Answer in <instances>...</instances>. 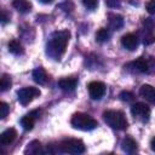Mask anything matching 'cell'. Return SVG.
<instances>
[{"label": "cell", "mask_w": 155, "mask_h": 155, "mask_svg": "<svg viewBox=\"0 0 155 155\" xmlns=\"http://www.w3.org/2000/svg\"><path fill=\"white\" fill-rule=\"evenodd\" d=\"M103 119L111 128L115 130H125L128 126L125 114L120 110H105L103 113Z\"/></svg>", "instance_id": "2"}, {"label": "cell", "mask_w": 155, "mask_h": 155, "mask_svg": "<svg viewBox=\"0 0 155 155\" xmlns=\"http://www.w3.org/2000/svg\"><path fill=\"white\" fill-rule=\"evenodd\" d=\"M12 6L21 13H28L31 10V4L28 0H13Z\"/></svg>", "instance_id": "16"}, {"label": "cell", "mask_w": 155, "mask_h": 155, "mask_svg": "<svg viewBox=\"0 0 155 155\" xmlns=\"http://www.w3.org/2000/svg\"><path fill=\"white\" fill-rule=\"evenodd\" d=\"M11 85H12V81H11L10 75L4 74V75L1 76V80H0V91H1V92L7 91V90L11 87Z\"/></svg>", "instance_id": "21"}, {"label": "cell", "mask_w": 155, "mask_h": 155, "mask_svg": "<svg viewBox=\"0 0 155 155\" xmlns=\"http://www.w3.org/2000/svg\"><path fill=\"white\" fill-rule=\"evenodd\" d=\"M147 11L150 15H155V0H150L147 4Z\"/></svg>", "instance_id": "28"}, {"label": "cell", "mask_w": 155, "mask_h": 155, "mask_svg": "<svg viewBox=\"0 0 155 155\" xmlns=\"http://www.w3.org/2000/svg\"><path fill=\"white\" fill-rule=\"evenodd\" d=\"M82 4L88 10H94L98 6V0H82Z\"/></svg>", "instance_id": "25"}, {"label": "cell", "mask_w": 155, "mask_h": 155, "mask_svg": "<svg viewBox=\"0 0 155 155\" xmlns=\"http://www.w3.org/2000/svg\"><path fill=\"white\" fill-rule=\"evenodd\" d=\"M47 74H46V71H45V69L44 68H41V67H39V68H36V69H34L33 70V80L36 82V84H39V85H45L46 82H47Z\"/></svg>", "instance_id": "14"}, {"label": "cell", "mask_w": 155, "mask_h": 155, "mask_svg": "<svg viewBox=\"0 0 155 155\" xmlns=\"http://www.w3.org/2000/svg\"><path fill=\"white\" fill-rule=\"evenodd\" d=\"M128 67H131L133 71L149 74V73H153L155 70V58L154 57H149V58L139 57L136 61L131 62L128 64Z\"/></svg>", "instance_id": "5"}, {"label": "cell", "mask_w": 155, "mask_h": 155, "mask_svg": "<svg viewBox=\"0 0 155 155\" xmlns=\"http://www.w3.org/2000/svg\"><path fill=\"white\" fill-rule=\"evenodd\" d=\"M78 85V80L73 79V78H65V79H61L58 81V86L61 90L65 91V92H71L75 90Z\"/></svg>", "instance_id": "11"}, {"label": "cell", "mask_w": 155, "mask_h": 155, "mask_svg": "<svg viewBox=\"0 0 155 155\" xmlns=\"http://www.w3.org/2000/svg\"><path fill=\"white\" fill-rule=\"evenodd\" d=\"M121 149L127 154H132L137 150V143L133 138L126 137V138H124V140L121 143Z\"/></svg>", "instance_id": "15"}, {"label": "cell", "mask_w": 155, "mask_h": 155, "mask_svg": "<svg viewBox=\"0 0 155 155\" xmlns=\"http://www.w3.org/2000/svg\"><path fill=\"white\" fill-rule=\"evenodd\" d=\"M16 136H17V132H16L15 128H7V130H5L1 133V136H0V144L1 145L11 144L16 139Z\"/></svg>", "instance_id": "12"}, {"label": "cell", "mask_w": 155, "mask_h": 155, "mask_svg": "<svg viewBox=\"0 0 155 155\" xmlns=\"http://www.w3.org/2000/svg\"><path fill=\"white\" fill-rule=\"evenodd\" d=\"M8 19H10V17L7 16L6 11H2V16H1V22H2V24H5L6 22H8Z\"/></svg>", "instance_id": "29"}, {"label": "cell", "mask_w": 155, "mask_h": 155, "mask_svg": "<svg viewBox=\"0 0 155 155\" xmlns=\"http://www.w3.org/2000/svg\"><path fill=\"white\" fill-rule=\"evenodd\" d=\"M25 154H30V155H35V154H40L42 153V148L39 140H33L27 145V149L24 150Z\"/></svg>", "instance_id": "18"}, {"label": "cell", "mask_w": 155, "mask_h": 155, "mask_svg": "<svg viewBox=\"0 0 155 155\" xmlns=\"http://www.w3.org/2000/svg\"><path fill=\"white\" fill-rule=\"evenodd\" d=\"M35 114H36V111H33V113L27 114V115H24V116L22 117L21 125H22V127H23L25 131L33 130V127H34V125H35V120H36Z\"/></svg>", "instance_id": "13"}, {"label": "cell", "mask_w": 155, "mask_h": 155, "mask_svg": "<svg viewBox=\"0 0 155 155\" xmlns=\"http://www.w3.org/2000/svg\"><path fill=\"white\" fill-rule=\"evenodd\" d=\"M42 4H50V2H52L53 0H40Z\"/></svg>", "instance_id": "31"}, {"label": "cell", "mask_w": 155, "mask_h": 155, "mask_svg": "<svg viewBox=\"0 0 155 155\" xmlns=\"http://www.w3.org/2000/svg\"><path fill=\"white\" fill-rule=\"evenodd\" d=\"M105 4L110 8H116L121 6V0H105Z\"/></svg>", "instance_id": "27"}, {"label": "cell", "mask_w": 155, "mask_h": 155, "mask_svg": "<svg viewBox=\"0 0 155 155\" xmlns=\"http://www.w3.org/2000/svg\"><path fill=\"white\" fill-rule=\"evenodd\" d=\"M155 41V35L153 34V31H147L145 35L143 36V44L144 45H151Z\"/></svg>", "instance_id": "23"}, {"label": "cell", "mask_w": 155, "mask_h": 155, "mask_svg": "<svg viewBox=\"0 0 155 155\" xmlns=\"http://www.w3.org/2000/svg\"><path fill=\"white\" fill-rule=\"evenodd\" d=\"M143 24H144L145 29L149 30V31H153V30L155 29V22H154L151 18H145L144 22H143Z\"/></svg>", "instance_id": "26"}, {"label": "cell", "mask_w": 155, "mask_h": 155, "mask_svg": "<svg viewBox=\"0 0 155 155\" xmlns=\"http://www.w3.org/2000/svg\"><path fill=\"white\" fill-rule=\"evenodd\" d=\"M139 94L149 103L155 104V87H153L151 85H142V87L139 88Z\"/></svg>", "instance_id": "10"}, {"label": "cell", "mask_w": 155, "mask_h": 155, "mask_svg": "<svg viewBox=\"0 0 155 155\" xmlns=\"http://www.w3.org/2000/svg\"><path fill=\"white\" fill-rule=\"evenodd\" d=\"M58 150L65 154H82L85 151L84 142L75 138H68L59 143Z\"/></svg>", "instance_id": "4"}, {"label": "cell", "mask_w": 155, "mask_h": 155, "mask_svg": "<svg viewBox=\"0 0 155 155\" xmlns=\"http://www.w3.org/2000/svg\"><path fill=\"white\" fill-rule=\"evenodd\" d=\"M69 38H70V31L69 30H59V31H54L47 45H46V53L56 59V61H59L61 57L64 54L65 52V47H67V44L69 41Z\"/></svg>", "instance_id": "1"}, {"label": "cell", "mask_w": 155, "mask_h": 155, "mask_svg": "<svg viewBox=\"0 0 155 155\" xmlns=\"http://www.w3.org/2000/svg\"><path fill=\"white\" fill-rule=\"evenodd\" d=\"M90 97L94 101L101 99L104 94H105V85L101 81H91L87 86Z\"/></svg>", "instance_id": "8"}, {"label": "cell", "mask_w": 155, "mask_h": 155, "mask_svg": "<svg viewBox=\"0 0 155 155\" xmlns=\"http://www.w3.org/2000/svg\"><path fill=\"white\" fill-rule=\"evenodd\" d=\"M70 124L74 128L81 130V131H91L94 130L98 126V122L90 115L84 114V113H76L73 115Z\"/></svg>", "instance_id": "3"}, {"label": "cell", "mask_w": 155, "mask_h": 155, "mask_svg": "<svg viewBox=\"0 0 155 155\" xmlns=\"http://www.w3.org/2000/svg\"><path fill=\"white\" fill-rule=\"evenodd\" d=\"M119 97H120V99H121L122 102H127V103L134 101V94H133L132 92H130V91H122Z\"/></svg>", "instance_id": "22"}, {"label": "cell", "mask_w": 155, "mask_h": 155, "mask_svg": "<svg viewBox=\"0 0 155 155\" xmlns=\"http://www.w3.org/2000/svg\"><path fill=\"white\" fill-rule=\"evenodd\" d=\"M121 45L128 51H134L137 45H138V39L134 34H131V33L125 34L121 38Z\"/></svg>", "instance_id": "9"}, {"label": "cell", "mask_w": 155, "mask_h": 155, "mask_svg": "<svg viewBox=\"0 0 155 155\" xmlns=\"http://www.w3.org/2000/svg\"><path fill=\"white\" fill-rule=\"evenodd\" d=\"M39 96H40V90L36 88V87H33V86L23 87V88H21V90L17 92L18 102H19L22 105L29 104L34 98H36V97H39Z\"/></svg>", "instance_id": "6"}, {"label": "cell", "mask_w": 155, "mask_h": 155, "mask_svg": "<svg viewBox=\"0 0 155 155\" xmlns=\"http://www.w3.org/2000/svg\"><path fill=\"white\" fill-rule=\"evenodd\" d=\"M131 114L133 117L140 120V121H148L150 117V108L145 103H134L131 107Z\"/></svg>", "instance_id": "7"}, {"label": "cell", "mask_w": 155, "mask_h": 155, "mask_svg": "<svg viewBox=\"0 0 155 155\" xmlns=\"http://www.w3.org/2000/svg\"><path fill=\"white\" fill-rule=\"evenodd\" d=\"M8 110H10V108H8L7 103L1 102L0 103V117L1 119H5L7 116V114H8Z\"/></svg>", "instance_id": "24"}, {"label": "cell", "mask_w": 155, "mask_h": 155, "mask_svg": "<svg viewBox=\"0 0 155 155\" xmlns=\"http://www.w3.org/2000/svg\"><path fill=\"white\" fill-rule=\"evenodd\" d=\"M110 39V31L107 28H101L96 33V40L98 42H107Z\"/></svg>", "instance_id": "20"}, {"label": "cell", "mask_w": 155, "mask_h": 155, "mask_svg": "<svg viewBox=\"0 0 155 155\" xmlns=\"http://www.w3.org/2000/svg\"><path fill=\"white\" fill-rule=\"evenodd\" d=\"M150 145H151V149L155 151V137L151 139V143H150Z\"/></svg>", "instance_id": "30"}, {"label": "cell", "mask_w": 155, "mask_h": 155, "mask_svg": "<svg viewBox=\"0 0 155 155\" xmlns=\"http://www.w3.org/2000/svg\"><path fill=\"white\" fill-rule=\"evenodd\" d=\"M7 47H8V51L12 53V54H22L24 52L22 45L17 41V40H11L8 44H7Z\"/></svg>", "instance_id": "19"}, {"label": "cell", "mask_w": 155, "mask_h": 155, "mask_svg": "<svg viewBox=\"0 0 155 155\" xmlns=\"http://www.w3.org/2000/svg\"><path fill=\"white\" fill-rule=\"evenodd\" d=\"M109 24H110V27H111L113 29H115V30L122 28V25H124V18H122V16H120V15H114V13L109 15Z\"/></svg>", "instance_id": "17"}]
</instances>
